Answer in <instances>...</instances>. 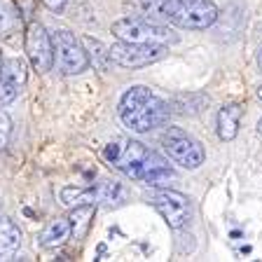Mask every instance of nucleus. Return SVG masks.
Returning <instances> with one entry per match:
<instances>
[{
	"label": "nucleus",
	"mask_w": 262,
	"mask_h": 262,
	"mask_svg": "<svg viewBox=\"0 0 262 262\" xmlns=\"http://www.w3.org/2000/svg\"><path fill=\"white\" fill-rule=\"evenodd\" d=\"M103 159L126 178L141 180L152 187H162L176 178V171L171 169L169 159H164L162 155H157L155 150L134 138L122 136L110 141L103 147Z\"/></svg>",
	"instance_id": "f257e3e1"
},
{
	"label": "nucleus",
	"mask_w": 262,
	"mask_h": 262,
	"mask_svg": "<svg viewBox=\"0 0 262 262\" xmlns=\"http://www.w3.org/2000/svg\"><path fill=\"white\" fill-rule=\"evenodd\" d=\"M120 120L134 134H147V131L164 126L169 122L171 103L166 98H162L159 94H155L152 89L136 84L124 92V96L120 98Z\"/></svg>",
	"instance_id": "f03ea898"
},
{
	"label": "nucleus",
	"mask_w": 262,
	"mask_h": 262,
	"mask_svg": "<svg viewBox=\"0 0 262 262\" xmlns=\"http://www.w3.org/2000/svg\"><path fill=\"white\" fill-rule=\"evenodd\" d=\"M143 7L187 31H206L220 14L213 0H152Z\"/></svg>",
	"instance_id": "7ed1b4c3"
},
{
	"label": "nucleus",
	"mask_w": 262,
	"mask_h": 262,
	"mask_svg": "<svg viewBox=\"0 0 262 262\" xmlns=\"http://www.w3.org/2000/svg\"><path fill=\"white\" fill-rule=\"evenodd\" d=\"M113 35L124 42H141V45H176L180 35L171 26L155 24L145 16H122L113 24Z\"/></svg>",
	"instance_id": "20e7f679"
},
{
	"label": "nucleus",
	"mask_w": 262,
	"mask_h": 262,
	"mask_svg": "<svg viewBox=\"0 0 262 262\" xmlns=\"http://www.w3.org/2000/svg\"><path fill=\"white\" fill-rule=\"evenodd\" d=\"M159 141H162V150L166 152V157L187 171L199 169L206 159L202 143L192 138L190 134H185L180 126H166Z\"/></svg>",
	"instance_id": "39448f33"
},
{
	"label": "nucleus",
	"mask_w": 262,
	"mask_h": 262,
	"mask_svg": "<svg viewBox=\"0 0 262 262\" xmlns=\"http://www.w3.org/2000/svg\"><path fill=\"white\" fill-rule=\"evenodd\" d=\"M54 40V56H56V66L63 75H80L89 68V56L84 42L80 38H75V33L71 31H56L52 35Z\"/></svg>",
	"instance_id": "423d86ee"
},
{
	"label": "nucleus",
	"mask_w": 262,
	"mask_h": 262,
	"mask_svg": "<svg viewBox=\"0 0 262 262\" xmlns=\"http://www.w3.org/2000/svg\"><path fill=\"white\" fill-rule=\"evenodd\" d=\"M24 47H26V56L33 71L49 73L56 63L54 56V40L47 33V28L38 21H31L24 33Z\"/></svg>",
	"instance_id": "0eeeda50"
},
{
	"label": "nucleus",
	"mask_w": 262,
	"mask_h": 262,
	"mask_svg": "<svg viewBox=\"0 0 262 262\" xmlns=\"http://www.w3.org/2000/svg\"><path fill=\"white\" fill-rule=\"evenodd\" d=\"M166 56L164 45H141V42H117L110 47V61L120 68H143Z\"/></svg>",
	"instance_id": "6e6552de"
},
{
	"label": "nucleus",
	"mask_w": 262,
	"mask_h": 262,
	"mask_svg": "<svg viewBox=\"0 0 262 262\" xmlns=\"http://www.w3.org/2000/svg\"><path fill=\"white\" fill-rule=\"evenodd\" d=\"M150 204L155 206V211L164 218V223L169 225L171 229H180L185 227L187 220L192 215V204L183 192L178 190H169V187H162L152 194Z\"/></svg>",
	"instance_id": "1a4fd4ad"
},
{
	"label": "nucleus",
	"mask_w": 262,
	"mask_h": 262,
	"mask_svg": "<svg viewBox=\"0 0 262 262\" xmlns=\"http://www.w3.org/2000/svg\"><path fill=\"white\" fill-rule=\"evenodd\" d=\"M241 115H244V108H241L239 103H227L218 110L215 126H218V138L220 141H225V143L234 141L236 134H239Z\"/></svg>",
	"instance_id": "9d476101"
},
{
	"label": "nucleus",
	"mask_w": 262,
	"mask_h": 262,
	"mask_svg": "<svg viewBox=\"0 0 262 262\" xmlns=\"http://www.w3.org/2000/svg\"><path fill=\"white\" fill-rule=\"evenodd\" d=\"M68 239H73V225H71L68 215H61V218L52 220V223L40 232L38 244L42 246V248H59V246H63Z\"/></svg>",
	"instance_id": "9b49d317"
},
{
	"label": "nucleus",
	"mask_w": 262,
	"mask_h": 262,
	"mask_svg": "<svg viewBox=\"0 0 262 262\" xmlns=\"http://www.w3.org/2000/svg\"><path fill=\"white\" fill-rule=\"evenodd\" d=\"M21 246V229L12 218H0V260H12Z\"/></svg>",
	"instance_id": "f8f14e48"
},
{
	"label": "nucleus",
	"mask_w": 262,
	"mask_h": 262,
	"mask_svg": "<svg viewBox=\"0 0 262 262\" xmlns=\"http://www.w3.org/2000/svg\"><path fill=\"white\" fill-rule=\"evenodd\" d=\"M61 204L66 208H77V206H94L98 202L96 187H63L59 194Z\"/></svg>",
	"instance_id": "ddd939ff"
},
{
	"label": "nucleus",
	"mask_w": 262,
	"mask_h": 262,
	"mask_svg": "<svg viewBox=\"0 0 262 262\" xmlns=\"http://www.w3.org/2000/svg\"><path fill=\"white\" fill-rule=\"evenodd\" d=\"M82 42H84V49H87L89 63L96 71H108V66L113 63L110 61V47H105L101 40H94V38H82Z\"/></svg>",
	"instance_id": "4468645a"
},
{
	"label": "nucleus",
	"mask_w": 262,
	"mask_h": 262,
	"mask_svg": "<svg viewBox=\"0 0 262 262\" xmlns=\"http://www.w3.org/2000/svg\"><path fill=\"white\" fill-rule=\"evenodd\" d=\"M0 75L5 77L7 82H12L14 87L21 89L24 84H26L28 80V66L24 59H16V56H10V59L3 61V71H0Z\"/></svg>",
	"instance_id": "2eb2a0df"
},
{
	"label": "nucleus",
	"mask_w": 262,
	"mask_h": 262,
	"mask_svg": "<svg viewBox=\"0 0 262 262\" xmlns=\"http://www.w3.org/2000/svg\"><path fill=\"white\" fill-rule=\"evenodd\" d=\"M21 24V14L14 0H0V35H12Z\"/></svg>",
	"instance_id": "dca6fc26"
},
{
	"label": "nucleus",
	"mask_w": 262,
	"mask_h": 262,
	"mask_svg": "<svg viewBox=\"0 0 262 262\" xmlns=\"http://www.w3.org/2000/svg\"><path fill=\"white\" fill-rule=\"evenodd\" d=\"M71 218V225H73V239H82L87 234L89 225H92V218H94V206H77V208H71L68 213Z\"/></svg>",
	"instance_id": "f3484780"
},
{
	"label": "nucleus",
	"mask_w": 262,
	"mask_h": 262,
	"mask_svg": "<svg viewBox=\"0 0 262 262\" xmlns=\"http://www.w3.org/2000/svg\"><path fill=\"white\" fill-rule=\"evenodd\" d=\"M96 196H98V202H103L108 208L113 206H120L122 202H124V187L120 185V183H115V180H105L103 185H98L96 187Z\"/></svg>",
	"instance_id": "a211bd4d"
},
{
	"label": "nucleus",
	"mask_w": 262,
	"mask_h": 262,
	"mask_svg": "<svg viewBox=\"0 0 262 262\" xmlns=\"http://www.w3.org/2000/svg\"><path fill=\"white\" fill-rule=\"evenodd\" d=\"M16 94H19V87H14L12 82H7L5 77L0 75V108L10 105L12 101L16 98Z\"/></svg>",
	"instance_id": "6ab92c4d"
},
{
	"label": "nucleus",
	"mask_w": 262,
	"mask_h": 262,
	"mask_svg": "<svg viewBox=\"0 0 262 262\" xmlns=\"http://www.w3.org/2000/svg\"><path fill=\"white\" fill-rule=\"evenodd\" d=\"M10 134H12V120H10V115H7L5 110H0V150L7 145V141H10Z\"/></svg>",
	"instance_id": "aec40b11"
},
{
	"label": "nucleus",
	"mask_w": 262,
	"mask_h": 262,
	"mask_svg": "<svg viewBox=\"0 0 262 262\" xmlns=\"http://www.w3.org/2000/svg\"><path fill=\"white\" fill-rule=\"evenodd\" d=\"M42 3L49 12H56V14H59V12H63V7H66L68 0H42Z\"/></svg>",
	"instance_id": "412c9836"
},
{
	"label": "nucleus",
	"mask_w": 262,
	"mask_h": 262,
	"mask_svg": "<svg viewBox=\"0 0 262 262\" xmlns=\"http://www.w3.org/2000/svg\"><path fill=\"white\" fill-rule=\"evenodd\" d=\"M257 134H260V136H262V120L257 122Z\"/></svg>",
	"instance_id": "4be33fe9"
},
{
	"label": "nucleus",
	"mask_w": 262,
	"mask_h": 262,
	"mask_svg": "<svg viewBox=\"0 0 262 262\" xmlns=\"http://www.w3.org/2000/svg\"><path fill=\"white\" fill-rule=\"evenodd\" d=\"M3 61L5 59H3V52H0V71H3Z\"/></svg>",
	"instance_id": "5701e85b"
},
{
	"label": "nucleus",
	"mask_w": 262,
	"mask_h": 262,
	"mask_svg": "<svg viewBox=\"0 0 262 262\" xmlns=\"http://www.w3.org/2000/svg\"><path fill=\"white\" fill-rule=\"evenodd\" d=\"M257 61H260V68H262V49H260V56H257Z\"/></svg>",
	"instance_id": "b1692460"
},
{
	"label": "nucleus",
	"mask_w": 262,
	"mask_h": 262,
	"mask_svg": "<svg viewBox=\"0 0 262 262\" xmlns=\"http://www.w3.org/2000/svg\"><path fill=\"white\" fill-rule=\"evenodd\" d=\"M257 96H260V98H262V84H260V89H257Z\"/></svg>",
	"instance_id": "393cba45"
}]
</instances>
